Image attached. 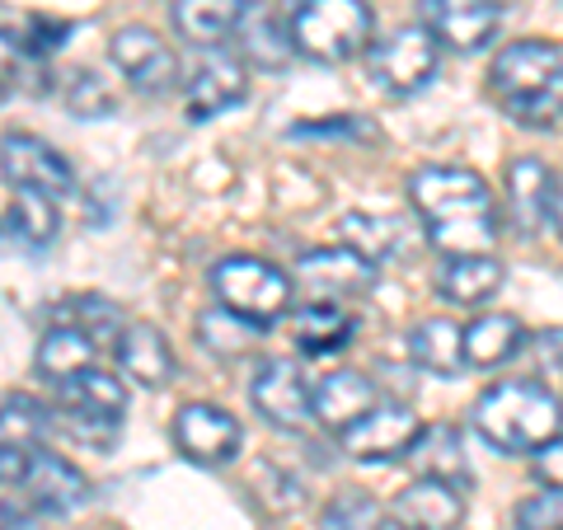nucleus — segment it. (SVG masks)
Returning <instances> with one entry per match:
<instances>
[{"label":"nucleus","mask_w":563,"mask_h":530,"mask_svg":"<svg viewBox=\"0 0 563 530\" xmlns=\"http://www.w3.org/2000/svg\"><path fill=\"white\" fill-rule=\"evenodd\" d=\"M376 385L362 376V371H329L310 385V413L314 422H324L333 432H347L357 418H366L376 409Z\"/></svg>","instance_id":"19"},{"label":"nucleus","mask_w":563,"mask_h":530,"mask_svg":"<svg viewBox=\"0 0 563 530\" xmlns=\"http://www.w3.org/2000/svg\"><path fill=\"white\" fill-rule=\"evenodd\" d=\"M366 70H372L376 90L385 95H395V99L418 95L437 76V38L422 24L385 33L380 43L366 47Z\"/></svg>","instance_id":"6"},{"label":"nucleus","mask_w":563,"mask_h":530,"mask_svg":"<svg viewBox=\"0 0 563 530\" xmlns=\"http://www.w3.org/2000/svg\"><path fill=\"white\" fill-rule=\"evenodd\" d=\"M357 333V314H352L343 300H306L301 310H291V343L306 352V357H329V352H343Z\"/></svg>","instance_id":"21"},{"label":"nucleus","mask_w":563,"mask_h":530,"mask_svg":"<svg viewBox=\"0 0 563 530\" xmlns=\"http://www.w3.org/2000/svg\"><path fill=\"white\" fill-rule=\"evenodd\" d=\"M240 422L217 404H184L179 418H174V446L192 465H231L240 455Z\"/></svg>","instance_id":"11"},{"label":"nucleus","mask_w":563,"mask_h":530,"mask_svg":"<svg viewBox=\"0 0 563 530\" xmlns=\"http://www.w3.org/2000/svg\"><path fill=\"white\" fill-rule=\"evenodd\" d=\"M95 352L99 343L90 339V333H80V329H70V324H52L43 333V343H38V371L47 380H76L80 371H90L95 366Z\"/></svg>","instance_id":"26"},{"label":"nucleus","mask_w":563,"mask_h":530,"mask_svg":"<svg viewBox=\"0 0 563 530\" xmlns=\"http://www.w3.org/2000/svg\"><path fill=\"white\" fill-rule=\"evenodd\" d=\"M517 530H563V488H544L531 493L517 511H512Z\"/></svg>","instance_id":"35"},{"label":"nucleus","mask_w":563,"mask_h":530,"mask_svg":"<svg viewBox=\"0 0 563 530\" xmlns=\"http://www.w3.org/2000/svg\"><path fill=\"white\" fill-rule=\"evenodd\" d=\"M66 38V24L62 20H47V14H33V20H24L20 38L10 33V52L20 47V57H52V52L62 47Z\"/></svg>","instance_id":"34"},{"label":"nucleus","mask_w":563,"mask_h":530,"mask_svg":"<svg viewBox=\"0 0 563 530\" xmlns=\"http://www.w3.org/2000/svg\"><path fill=\"white\" fill-rule=\"evenodd\" d=\"M409 352H413V362L422 371H432V376H461V371L470 366L465 357V329L455 324V320H422L413 333H409Z\"/></svg>","instance_id":"24"},{"label":"nucleus","mask_w":563,"mask_h":530,"mask_svg":"<svg viewBox=\"0 0 563 530\" xmlns=\"http://www.w3.org/2000/svg\"><path fill=\"white\" fill-rule=\"evenodd\" d=\"M14 488L24 493V503L47 511V517H70L76 507L90 503V479H85V474L70 461H62V455H47V451H29L24 479Z\"/></svg>","instance_id":"13"},{"label":"nucleus","mask_w":563,"mask_h":530,"mask_svg":"<svg viewBox=\"0 0 563 530\" xmlns=\"http://www.w3.org/2000/svg\"><path fill=\"white\" fill-rule=\"evenodd\" d=\"M62 324L80 329V333H90L99 347L118 343V339H122V329H128V320L118 314V306H113V300H103V296H76V300H66Z\"/></svg>","instance_id":"31"},{"label":"nucleus","mask_w":563,"mask_h":530,"mask_svg":"<svg viewBox=\"0 0 563 530\" xmlns=\"http://www.w3.org/2000/svg\"><path fill=\"white\" fill-rule=\"evenodd\" d=\"M343 231L352 240V250H362L372 263H380L385 254L399 250V221L390 217H372V211H352V217L343 221Z\"/></svg>","instance_id":"33"},{"label":"nucleus","mask_w":563,"mask_h":530,"mask_svg":"<svg viewBox=\"0 0 563 530\" xmlns=\"http://www.w3.org/2000/svg\"><path fill=\"white\" fill-rule=\"evenodd\" d=\"M422 29L455 52H479L503 24L498 0H418Z\"/></svg>","instance_id":"12"},{"label":"nucleus","mask_w":563,"mask_h":530,"mask_svg":"<svg viewBox=\"0 0 563 530\" xmlns=\"http://www.w3.org/2000/svg\"><path fill=\"white\" fill-rule=\"evenodd\" d=\"M385 511L372 493H362V488H343V493H333L329 507L320 511V530H385Z\"/></svg>","instance_id":"30"},{"label":"nucleus","mask_w":563,"mask_h":530,"mask_svg":"<svg viewBox=\"0 0 563 530\" xmlns=\"http://www.w3.org/2000/svg\"><path fill=\"white\" fill-rule=\"evenodd\" d=\"M526 343V329L517 314H484L465 329V357L470 366H503L507 357H517Z\"/></svg>","instance_id":"29"},{"label":"nucleus","mask_w":563,"mask_h":530,"mask_svg":"<svg viewBox=\"0 0 563 530\" xmlns=\"http://www.w3.org/2000/svg\"><path fill=\"white\" fill-rule=\"evenodd\" d=\"M211 296H217V306L231 310L235 320L254 324V329H273L282 314L291 310V277L263 258L231 254L211 268Z\"/></svg>","instance_id":"4"},{"label":"nucleus","mask_w":563,"mask_h":530,"mask_svg":"<svg viewBox=\"0 0 563 530\" xmlns=\"http://www.w3.org/2000/svg\"><path fill=\"white\" fill-rule=\"evenodd\" d=\"M470 422L493 451H507V455H531V451H544L550 441L563 437L559 399L536 380L488 385L479 395V404H474Z\"/></svg>","instance_id":"3"},{"label":"nucleus","mask_w":563,"mask_h":530,"mask_svg":"<svg viewBox=\"0 0 563 530\" xmlns=\"http://www.w3.org/2000/svg\"><path fill=\"white\" fill-rule=\"evenodd\" d=\"M409 461H418L428 479H446V484H455L461 493L474 484L470 461H465V446H461V432H455V428H432V432H422L418 446L409 451Z\"/></svg>","instance_id":"28"},{"label":"nucleus","mask_w":563,"mask_h":530,"mask_svg":"<svg viewBox=\"0 0 563 530\" xmlns=\"http://www.w3.org/2000/svg\"><path fill=\"white\" fill-rule=\"evenodd\" d=\"M296 281L310 300H357L376 287V263L362 250H314L296 258Z\"/></svg>","instance_id":"10"},{"label":"nucleus","mask_w":563,"mask_h":530,"mask_svg":"<svg viewBox=\"0 0 563 530\" xmlns=\"http://www.w3.org/2000/svg\"><path fill=\"white\" fill-rule=\"evenodd\" d=\"M109 52H113V66L132 80V90H141V95H169L174 80H179V57H174V47L146 24L118 29Z\"/></svg>","instance_id":"8"},{"label":"nucleus","mask_w":563,"mask_h":530,"mask_svg":"<svg viewBox=\"0 0 563 530\" xmlns=\"http://www.w3.org/2000/svg\"><path fill=\"white\" fill-rule=\"evenodd\" d=\"M418 418L409 404H376L366 418H357L343 432V451L352 461H404L418 446Z\"/></svg>","instance_id":"9"},{"label":"nucleus","mask_w":563,"mask_h":530,"mask_svg":"<svg viewBox=\"0 0 563 530\" xmlns=\"http://www.w3.org/2000/svg\"><path fill=\"white\" fill-rule=\"evenodd\" d=\"M503 287V263L493 254H465V258H442L437 268V291L455 306H479Z\"/></svg>","instance_id":"25"},{"label":"nucleus","mask_w":563,"mask_h":530,"mask_svg":"<svg viewBox=\"0 0 563 530\" xmlns=\"http://www.w3.org/2000/svg\"><path fill=\"white\" fill-rule=\"evenodd\" d=\"M488 90L526 128L563 122V47L544 38L507 43L488 66Z\"/></svg>","instance_id":"2"},{"label":"nucleus","mask_w":563,"mask_h":530,"mask_svg":"<svg viewBox=\"0 0 563 530\" xmlns=\"http://www.w3.org/2000/svg\"><path fill=\"white\" fill-rule=\"evenodd\" d=\"M244 95H250V70H244V62L217 52V57H207L192 70V80L184 85V109L192 122H207L225 109H235Z\"/></svg>","instance_id":"16"},{"label":"nucleus","mask_w":563,"mask_h":530,"mask_svg":"<svg viewBox=\"0 0 563 530\" xmlns=\"http://www.w3.org/2000/svg\"><path fill=\"white\" fill-rule=\"evenodd\" d=\"M554 231H559V240H563V169L554 174Z\"/></svg>","instance_id":"38"},{"label":"nucleus","mask_w":563,"mask_h":530,"mask_svg":"<svg viewBox=\"0 0 563 530\" xmlns=\"http://www.w3.org/2000/svg\"><path fill=\"white\" fill-rule=\"evenodd\" d=\"M291 43L314 62H347L372 43V5L366 0H296Z\"/></svg>","instance_id":"5"},{"label":"nucleus","mask_w":563,"mask_h":530,"mask_svg":"<svg viewBox=\"0 0 563 530\" xmlns=\"http://www.w3.org/2000/svg\"><path fill=\"white\" fill-rule=\"evenodd\" d=\"M409 202L428 225V244L442 258L488 254L498 244V207L493 192L465 165H422L409 179Z\"/></svg>","instance_id":"1"},{"label":"nucleus","mask_w":563,"mask_h":530,"mask_svg":"<svg viewBox=\"0 0 563 530\" xmlns=\"http://www.w3.org/2000/svg\"><path fill=\"white\" fill-rule=\"evenodd\" d=\"M5 225H10V240H20L24 250H47V244H57V235H62L57 198L38 192V188H10Z\"/></svg>","instance_id":"23"},{"label":"nucleus","mask_w":563,"mask_h":530,"mask_svg":"<svg viewBox=\"0 0 563 530\" xmlns=\"http://www.w3.org/2000/svg\"><path fill=\"white\" fill-rule=\"evenodd\" d=\"M240 52H244V62H254V66H287L291 62V24H282L273 10H263V5H250V14H244V24H240Z\"/></svg>","instance_id":"27"},{"label":"nucleus","mask_w":563,"mask_h":530,"mask_svg":"<svg viewBox=\"0 0 563 530\" xmlns=\"http://www.w3.org/2000/svg\"><path fill=\"white\" fill-rule=\"evenodd\" d=\"M113 352H118V371L136 380L141 390H161V385L174 380V347L155 324H141V320L128 324Z\"/></svg>","instance_id":"20"},{"label":"nucleus","mask_w":563,"mask_h":530,"mask_svg":"<svg viewBox=\"0 0 563 530\" xmlns=\"http://www.w3.org/2000/svg\"><path fill=\"white\" fill-rule=\"evenodd\" d=\"M536 479L544 488H563V437L550 441L544 451H536Z\"/></svg>","instance_id":"37"},{"label":"nucleus","mask_w":563,"mask_h":530,"mask_svg":"<svg viewBox=\"0 0 563 530\" xmlns=\"http://www.w3.org/2000/svg\"><path fill=\"white\" fill-rule=\"evenodd\" d=\"M47 428H52V418L33 395H5V418H0V437H5V446L33 451L47 437Z\"/></svg>","instance_id":"32"},{"label":"nucleus","mask_w":563,"mask_h":530,"mask_svg":"<svg viewBox=\"0 0 563 530\" xmlns=\"http://www.w3.org/2000/svg\"><path fill=\"white\" fill-rule=\"evenodd\" d=\"M507 221L521 235H540L554 225V174L536 155H517L507 165Z\"/></svg>","instance_id":"15"},{"label":"nucleus","mask_w":563,"mask_h":530,"mask_svg":"<svg viewBox=\"0 0 563 530\" xmlns=\"http://www.w3.org/2000/svg\"><path fill=\"white\" fill-rule=\"evenodd\" d=\"M66 103H70V113H80V118L113 113V95H109V85H103L99 76H90V70H80V76L70 80Z\"/></svg>","instance_id":"36"},{"label":"nucleus","mask_w":563,"mask_h":530,"mask_svg":"<svg viewBox=\"0 0 563 530\" xmlns=\"http://www.w3.org/2000/svg\"><path fill=\"white\" fill-rule=\"evenodd\" d=\"M250 399L273 428H287V432L306 428V418H314L310 413V385L301 376V366L287 362V357H268L254 371Z\"/></svg>","instance_id":"14"},{"label":"nucleus","mask_w":563,"mask_h":530,"mask_svg":"<svg viewBox=\"0 0 563 530\" xmlns=\"http://www.w3.org/2000/svg\"><path fill=\"white\" fill-rule=\"evenodd\" d=\"M57 404L66 413V428L85 437V441H99V437H113V428L122 422V409H128V390L122 380L109 376V371H80L76 380L57 385Z\"/></svg>","instance_id":"7"},{"label":"nucleus","mask_w":563,"mask_h":530,"mask_svg":"<svg viewBox=\"0 0 563 530\" xmlns=\"http://www.w3.org/2000/svg\"><path fill=\"white\" fill-rule=\"evenodd\" d=\"M244 14H250V0H174V29L198 47L235 38Z\"/></svg>","instance_id":"22"},{"label":"nucleus","mask_w":563,"mask_h":530,"mask_svg":"<svg viewBox=\"0 0 563 530\" xmlns=\"http://www.w3.org/2000/svg\"><path fill=\"white\" fill-rule=\"evenodd\" d=\"M390 521L399 530H455L465 521V498H461V488L455 484L428 479V474H422V479H413L395 498Z\"/></svg>","instance_id":"17"},{"label":"nucleus","mask_w":563,"mask_h":530,"mask_svg":"<svg viewBox=\"0 0 563 530\" xmlns=\"http://www.w3.org/2000/svg\"><path fill=\"white\" fill-rule=\"evenodd\" d=\"M5 184L10 188H38L52 198H66L70 192V165L57 146H47L38 136H5Z\"/></svg>","instance_id":"18"}]
</instances>
